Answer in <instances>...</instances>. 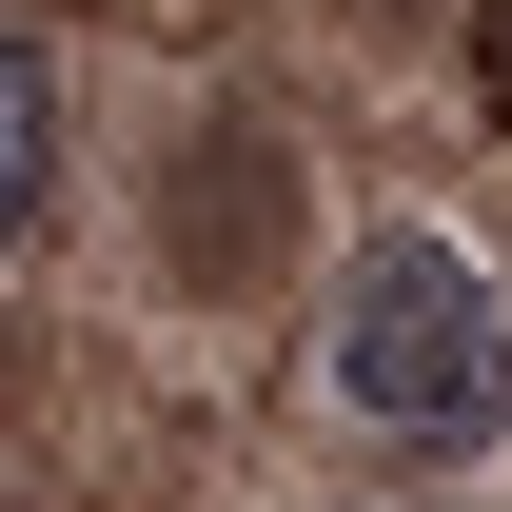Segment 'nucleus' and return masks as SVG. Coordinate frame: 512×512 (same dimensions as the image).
I'll list each match as a JSON object with an SVG mask.
<instances>
[{
  "instance_id": "obj_2",
  "label": "nucleus",
  "mask_w": 512,
  "mask_h": 512,
  "mask_svg": "<svg viewBox=\"0 0 512 512\" xmlns=\"http://www.w3.org/2000/svg\"><path fill=\"white\" fill-rule=\"evenodd\" d=\"M40 178H60V79H40V40H0V256L40 237Z\"/></svg>"
},
{
  "instance_id": "obj_1",
  "label": "nucleus",
  "mask_w": 512,
  "mask_h": 512,
  "mask_svg": "<svg viewBox=\"0 0 512 512\" xmlns=\"http://www.w3.org/2000/svg\"><path fill=\"white\" fill-rule=\"evenodd\" d=\"M335 414L394 453H473L512 414V316H493V276L453 237H355V276H335Z\"/></svg>"
}]
</instances>
